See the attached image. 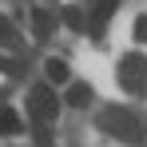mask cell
I'll return each mask as SVG.
<instances>
[{
  "label": "cell",
  "instance_id": "obj_3",
  "mask_svg": "<svg viewBox=\"0 0 147 147\" xmlns=\"http://www.w3.org/2000/svg\"><path fill=\"white\" fill-rule=\"evenodd\" d=\"M28 111H32L36 123H52L56 115H60V99H56V92H52L48 84H36V88H32V96H28Z\"/></svg>",
  "mask_w": 147,
  "mask_h": 147
},
{
  "label": "cell",
  "instance_id": "obj_7",
  "mask_svg": "<svg viewBox=\"0 0 147 147\" xmlns=\"http://www.w3.org/2000/svg\"><path fill=\"white\" fill-rule=\"evenodd\" d=\"M60 20L72 28V32H84V28H88V16H84V8H76V4H68V8L60 12Z\"/></svg>",
  "mask_w": 147,
  "mask_h": 147
},
{
  "label": "cell",
  "instance_id": "obj_10",
  "mask_svg": "<svg viewBox=\"0 0 147 147\" xmlns=\"http://www.w3.org/2000/svg\"><path fill=\"white\" fill-rule=\"evenodd\" d=\"M0 48H16V24L8 16H0Z\"/></svg>",
  "mask_w": 147,
  "mask_h": 147
},
{
  "label": "cell",
  "instance_id": "obj_12",
  "mask_svg": "<svg viewBox=\"0 0 147 147\" xmlns=\"http://www.w3.org/2000/svg\"><path fill=\"white\" fill-rule=\"evenodd\" d=\"M131 32H135V40H139V44H147V16H135Z\"/></svg>",
  "mask_w": 147,
  "mask_h": 147
},
{
  "label": "cell",
  "instance_id": "obj_9",
  "mask_svg": "<svg viewBox=\"0 0 147 147\" xmlns=\"http://www.w3.org/2000/svg\"><path fill=\"white\" fill-rule=\"evenodd\" d=\"M92 99V84H68V103L72 107H88Z\"/></svg>",
  "mask_w": 147,
  "mask_h": 147
},
{
  "label": "cell",
  "instance_id": "obj_8",
  "mask_svg": "<svg viewBox=\"0 0 147 147\" xmlns=\"http://www.w3.org/2000/svg\"><path fill=\"white\" fill-rule=\"evenodd\" d=\"M16 131H24L20 115H16L12 107H0V135H16Z\"/></svg>",
  "mask_w": 147,
  "mask_h": 147
},
{
  "label": "cell",
  "instance_id": "obj_11",
  "mask_svg": "<svg viewBox=\"0 0 147 147\" xmlns=\"http://www.w3.org/2000/svg\"><path fill=\"white\" fill-rule=\"evenodd\" d=\"M36 147H52V131H48V123H36Z\"/></svg>",
  "mask_w": 147,
  "mask_h": 147
},
{
  "label": "cell",
  "instance_id": "obj_4",
  "mask_svg": "<svg viewBox=\"0 0 147 147\" xmlns=\"http://www.w3.org/2000/svg\"><path fill=\"white\" fill-rule=\"evenodd\" d=\"M32 32H36V40H48L52 32H56V12L44 8V4H36L32 8Z\"/></svg>",
  "mask_w": 147,
  "mask_h": 147
},
{
  "label": "cell",
  "instance_id": "obj_2",
  "mask_svg": "<svg viewBox=\"0 0 147 147\" xmlns=\"http://www.w3.org/2000/svg\"><path fill=\"white\" fill-rule=\"evenodd\" d=\"M115 76H119L123 92H131V96H143L147 92V60L139 56V52H127V56L119 60V68H115Z\"/></svg>",
  "mask_w": 147,
  "mask_h": 147
},
{
  "label": "cell",
  "instance_id": "obj_1",
  "mask_svg": "<svg viewBox=\"0 0 147 147\" xmlns=\"http://www.w3.org/2000/svg\"><path fill=\"white\" fill-rule=\"evenodd\" d=\"M99 127L107 131V135H115V139H123V143H139V119L127 111V107H107L103 115H99Z\"/></svg>",
  "mask_w": 147,
  "mask_h": 147
},
{
  "label": "cell",
  "instance_id": "obj_6",
  "mask_svg": "<svg viewBox=\"0 0 147 147\" xmlns=\"http://www.w3.org/2000/svg\"><path fill=\"white\" fill-rule=\"evenodd\" d=\"M44 76H48V88H52V84H68V80H72L68 64H64V60H56V56L44 60Z\"/></svg>",
  "mask_w": 147,
  "mask_h": 147
},
{
  "label": "cell",
  "instance_id": "obj_5",
  "mask_svg": "<svg viewBox=\"0 0 147 147\" xmlns=\"http://www.w3.org/2000/svg\"><path fill=\"white\" fill-rule=\"evenodd\" d=\"M111 12H115V0H96V8H92V16H88V32H92V36H99Z\"/></svg>",
  "mask_w": 147,
  "mask_h": 147
}]
</instances>
